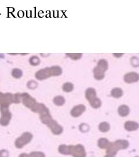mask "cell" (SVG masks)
<instances>
[{"label": "cell", "mask_w": 139, "mask_h": 157, "mask_svg": "<svg viewBox=\"0 0 139 157\" xmlns=\"http://www.w3.org/2000/svg\"><path fill=\"white\" fill-rule=\"evenodd\" d=\"M60 154L65 155H71L73 157H86V151L85 147L82 144L75 145L61 144L58 147Z\"/></svg>", "instance_id": "obj_1"}, {"label": "cell", "mask_w": 139, "mask_h": 157, "mask_svg": "<svg viewBox=\"0 0 139 157\" xmlns=\"http://www.w3.org/2000/svg\"><path fill=\"white\" fill-rule=\"evenodd\" d=\"M40 119L42 124H46L55 135H60L63 131V127L53 119L50 112H46L40 115Z\"/></svg>", "instance_id": "obj_2"}, {"label": "cell", "mask_w": 139, "mask_h": 157, "mask_svg": "<svg viewBox=\"0 0 139 157\" xmlns=\"http://www.w3.org/2000/svg\"><path fill=\"white\" fill-rule=\"evenodd\" d=\"M62 73V69L59 66H52L40 69L35 73V76L38 80H44L52 76H58Z\"/></svg>", "instance_id": "obj_3"}, {"label": "cell", "mask_w": 139, "mask_h": 157, "mask_svg": "<svg viewBox=\"0 0 139 157\" xmlns=\"http://www.w3.org/2000/svg\"><path fill=\"white\" fill-rule=\"evenodd\" d=\"M129 142L126 140H117L114 142H110L106 148V155L115 157L120 150H126L129 147Z\"/></svg>", "instance_id": "obj_4"}, {"label": "cell", "mask_w": 139, "mask_h": 157, "mask_svg": "<svg viewBox=\"0 0 139 157\" xmlns=\"http://www.w3.org/2000/svg\"><path fill=\"white\" fill-rule=\"evenodd\" d=\"M21 102L20 94L2 93L0 92V106L9 107L11 104H19Z\"/></svg>", "instance_id": "obj_5"}, {"label": "cell", "mask_w": 139, "mask_h": 157, "mask_svg": "<svg viewBox=\"0 0 139 157\" xmlns=\"http://www.w3.org/2000/svg\"><path fill=\"white\" fill-rule=\"evenodd\" d=\"M108 64L106 59H101L98 62L97 66L93 69V76L96 80H103L105 76V72L108 69Z\"/></svg>", "instance_id": "obj_6"}, {"label": "cell", "mask_w": 139, "mask_h": 157, "mask_svg": "<svg viewBox=\"0 0 139 157\" xmlns=\"http://www.w3.org/2000/svg\"><path fill=\"white\" fill-rule=\"evenodd\" d=\"M85 98L88 101L93 108L98 109L101 106V101L97 97L96 91L94 89L90 87L85 91Z\"/></svg>", "instance_id": "obj_7"}, {"label": "cell", "mask_w": 139, "mask_h": 157, "mask_svg": "<svg viewBox=\"0 0 139 157\" xmlns=\"http://www.w3.org/2000/svg\"><path fill=\"white\" fill-rule=\"evenodd\" d=\"M33 138V135L30 132L23 133L19 138H17L15 141V145L16 148L21 149L27 144H29Z\"/></svg>", "instance_id": "obj_8"}, {"label": "cell", "mask_w": 139, "mask_h": 157, "mask_svg": "<svg viewBox=\"0 0 139 157\" xmlns=\"http://www.w3.org/2000/svg\"><path fill=\"white\" fill-rule=\"evenodd\" d=\"M1 117L0 118V124L2 126H7L9 124L12 118V113L9 111L8 107L0 106Z\"/></svg>", "instance_id": "obj_9"}, {"label": "cell", "mask_w": 139, "mask_h": 157, "mask_svg": "<svg viewBox=\"0 0 139 157\" xmlns=\"http://www.w3.org/2000/svg\"><path fill=\"white\" fill-rule=\"evenodd\" d=\"M20 98H21V101L22 102L23 104L30 110L37 103L35 99L26 92L20 94Z\"/></svg>", "instance_id": "obj_10"}, {"label": "cell", "mask_w": 139, "mask_h": 157, "mask_svg": "<svg viewBox=\"0 0 139 157\" xmlns=\"http://www.w3.org/2000/svg\"><path fill=\"white\" fill-rule=\"evenodd\" d=\"M86 111V106L83 104L78 105L74 106L71 110L70 114L74 118H78Z\"/></svg>", "instance_id": "obj_11"}, {"label": "cell", "mask_w": 139, "mask_h": 157, "mask_svg": "<svg viewBox=\"0 0 139 157\" xmlns=\"http://www.w3.org/2000/svg\"><path fill=\"white\" fill-rule=\"evenodd\" d=\"M124 80L127 83H133L139 80V75L136 72H129L125 74Z\"/></svg>", "instance_id": "obj_12"}, {"label": "cell", "mask_w": 139, "mask_h": 157, "mask_svg": "<svg viewBox=\"0 0 139 157\" xmlns=\"http://www.w3.org/2000/svg\"><path fill=\"white\" fill-rule=\"evenodd\" d=\"M31 111L35 113H38L40 115H41L45 112L49 111V110L44 104L37 103L31 109Z\"/></svg>", "instance_id": "obj_13"}, {"label": "cell", "mask_w": 139, "mask_h": 157, "mask_svg": "<svg viewBox=\"0 0 139 157\" xmlns=\"http://www.w3.org/2000/svg\"><path fill=\"white\" fill-rule=\"evenodd\" d=\"M124 128L127 131H134L138 130L139 124L134 121H126L124 124Z\"/></svg>", "instance_id": "obj_14"}, {"label": "cell", "mask_w": 139, "mask_h": 157, "mask_svg": "<svg viewBox=\"0 0 139 157\" xmlns=\"http://www.w3.org/2000/svg\"><path fill=\"white\" fill-rule=\"evenodd\" d=\"M118 114L122 117H126L130 113V108L126 105H121L118 109Z\"/></svg>", "instance_id": "obj_15"}, {"label": "cell", "mask_w": 139, "mask_h": 157, "mask_svg": "<svg viewBox=\"0 0 139 157\" xmlns=\"http://www.w3.org/2000/svg\"><path fill=\"white\" fill-rule=\"evenodd\" d=\"M109 140L106 138H100L98 141V145L100 149H106L110 144Z\"/></svg>", "instance_id": "obj_16"}, {"label": "cell", "mask_w": 139, "mask_h": 157, "mask_svg": "<svg viewBox=\"0 0 139 157\" xmlns=\"http://www.w3.org/2000/svg\"><path fill=\"white\" fill-rule=\"evenodd\" d=\"M111 95L114 98H121L123 96V90L118 87L114 88L111 92Z\"/></svg>", "instance_id": "obj_17"}, {"label": "cell", "mask_w": 139, "mask_h": 157, "mask_svg": "<svg viewBox=\"0 0 139 157\" xmlns=\"http://www.w3.org/2000/svg\"><path fill=\"white\" fill-rule=\"evenodd\" d=\"M53 102L54 104L56 105L57 106H62L65 104L66 100H65V98H64L63 96H56L54 97Z\"/></svg>", "instance_id": "obj_18"}, {"label": "cell", "mask_w": 139, "mask_h": 157, "mask_svg": "<svg viewBox=\"0 0 139 157\" xmlns=\"http://www.w3.org/2000/svg\"><path fill=\"white\" fill-rule=\"evenodd\" d=\"M99 130L102 133H107L110 130V125L107 122H101L99 125Z\"/></svg>", "instance_id": "obj_19"}, {"label": "cell", "mask_w": 139, "mask_h": 157, "mask_svg": "<svg viewBox=\"0 0 139 157\" xmlns=\"http://www.w3.org/2000/svg\"><path fill=\"white\" fill-rule=\"evenodd\" d=\"M74 85L73 83H70V82H66L65 83L63 84L62 89L63 90L66 92H71L74 90Z\"/></svg>", "instance_id": "obj_20"}, {"label": "cell", "mask_w": 139, "mask_h": 157, "mask_svg": "<svg viewBox=\"0 0 139 157\" xmlns=\"http://www.w3.org/2000/svg\"><path fill=\"white\" fill-rule=\"evenodd\" d=\"M11 74L13 78H19L22 76L23 72L22 71V70H20V69L15 68L12 69Z\"/></svg>", "instance_id": "obj_21"}, {"label": "cell", "mask_w": 139, "mask_h": 157, "mask_svg": "<svg viewBox=\"0 0 139 157\" xmlns=\"http://www.w3.org/2000/svg\"><path fill=\"white\" fill-rule=\"evenodd\" d=\"M30 64L33 66L38 65L40 64V59L37 56H32L29 59Z\"/></svg>", "instance_id": "obj_22"}, {"label": "cell", "mask_w": 139, "mask_h": 157, "mask_svg": "<svg viewBox=\"0 0 139 157\" xmlns=\"http://www.w3.org/2000/svg\"><path fill=\"white\" fill-rule=\"evenodd\" d=\"M66 55L73 60H78L82 56L81 53H67Z\"/></svg>", "instance_id": "obj_23"}, {"label": "cell", "mask_w": 139, "mask_h": 157, "mask_svg": "<svg viewBox=\"0 0 139 157\" xmlns=\"http://www.w3.org/2000/svg\"><path fill=\"white\" fill-rule=\"evenodd\" d=\"M28 157H46L45 154L41 151H33L28 154Z\"/></svg>", "instance_id": "obj_24"}, {"label": "cell", "mask_w": 139, "mask_h": 157, "mask_svg": "<svg viewBox=\"0 0 139 157\" xmlns=\"http://www.w3.org/2000/svg\"><path fill=\"white\" fill-rule=\"evenodd\" d=\"M27 85L28 89L31 90H34L38 87V83L34 80H30L27 83Z\"/></svg>", "instance_id": "obj_25"}, {"label": "cell", "mask_w": 139, "mask_h": 157, "mask_svg": "<svg viewBox=\"0 0 139 157\" xmlns=\"http://www.w3.org/2000/svg\"><path fill=\"white\" fill-rule=\"evenodd\" d=\"M80 131L82 133H86L89 131V126L86 124H82L79 126Z\"/></svg>", "instance_id": "obj_26"}, {"label": "cell", "mask_w": 139, "mask_h": 157, "mask_svg": "<svg viewBox=\"0 0 139 157\" xmlns=\"http://www.w3.org/2000/svg\"><path fill=\"white\" fill-rule=\"evenodd\" d=\"M9 152L8 151L5 149L0 150V157H9Z\"/></svg>", "instance_id": "obj_27"}, {"label": "cell", "mask_w": 139, "mask_h": 157, "mask_svg": "<svg viewBox=\"0 0 139 157\" xmlns=\"http://www.w3.org/2000/svg\"><path fill=\"white\" fill-rule=\"evenodd\" d=\"M131 59H132L131 61H134L133 63H132V65H133V66H135V67L139 66V60L137 58H136V57H133Z\"/></svg>", "instance_id": "obj_28"}, {"label": "cell", "mask_w": 139, "mask_h": 157, "mask_svg": "<svg viewBox=\"0 0 139 157\" xmlns=\"http://www.w3.org/2000/svg\"><path fill=\"white\" fill-rule=\"evenodd\" d=\"M113 55H114V57H117V58H119V57H122V56L124 55V54H121V53H119V54L116 53V54H115V53H114Z\"/></svg>", "instance_id": "obj_29"}, {"label": "cell", "mask_w": 139, "mask_h": 157, "mask_svg": "<svg viewBox=\"0 0 139 157\" xmlns=\"http://www.w3.org/2000/svg\"><path fill=\"white\" fill-rule=\"evenodd\" d=\"M104 157H110V156H108V155H105V156H104Z\"/></svg>", "instance_id": "obj_30"}]
</instances>
